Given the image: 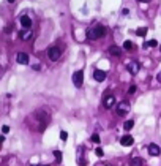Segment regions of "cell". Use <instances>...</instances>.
Instances as JSON below:
<instances>
[{"label":"cell","instance_id":"obj_1","mask_svg":"<svg viewBox=\"0 0 161 166\" xmlns=\"http://www.w3.org/2000/svg\"><path fill=\"white\" fill-rule=\"evenodd\" d=\"M82 82H84V71L79 70L73 75V84H74L76 87H82Z\"/></svg>","mask_w":161,"mask_h":166},{"label":"cell","instance_id":"obj_2","mask_svg":"<svg viewBox=\"0 0 161 166\" xmlns=\"http://www.w3.org/2000/svg\"><path fill=\"white\" fill-rule=\"evenodd\" d=\"M60 55H62V51H60V49H58V47H49L48 49V57L51 59V60H58V59H60Z\"/></svg>","mask_w":161,"mask_h":166},{"label":"cell","instance_id":"obj_3","mask_svg":"<svg viewBox=\"0 0 161 166\" xmlns=\"http://www.w3.org/2000/svg\"><path fill=\"white\" fill-rule=\"evenodd\" d=\"M130 112V103L128 101H122L119 103V106H117V114L119 115H125Z\"/></svg>","mask_w":161,"mask_h":166},{"label":"cell","instance_id":"obj_4","mask_svg":"<svg viewBox=\"0 0 161 166\" xmlns=\"http://www.w3.org/2000/svg\"><path fill=\"white\" fill-rule=\"evenodd\" d=\"M127 68H128V71H130L131 75H137V71L140 70V63L136 62V60H133V62H130V63L127 65Z\"/></svg>","mask_w":161,"mask_h":166},{"label":"cell","instance_id":"obj_5","mask_svg":"<svg viewBox=\"0 0 161 166\" xmlns=\"http://www.w3.org/2000/svg\"><path fill=\"white\" fill-rule=\"evenodd\" d=\"M32 35H33L32 29H22V30L19 32V38H21L22 41H28L32 38Z\"/></svg>","mask_w":161,"mask_h":166},{"label":"cell","instance_id":"obj_6","mask_svg":"<svg viewBox=\"0 0 161 166\" xmlns=\"http://www.w3.org/2000/svg\"><path fill=\"white\" fill-rule=\"evenodd\" d=\"M103 105H104V108H106V109H111L114 105H115V97H114V95H107L106 98H104Z\"/></svg>","mask_w":161,"mask_h":166},{"label":"cell","instance_id":"obj_7","mask_svg":"<svg viewBox=\"0 0 161 166\" xmlns=\"http://www.w3.org/2000/svg\"><path fill=\"white\" fill-rule=\"evenodd\" d=\"M93 78H95V81L103 82L104 79H106V71H103V70H95V73H93Z\"/></svg>","mask_w":161,"mask_h":166},{"label":"cell","instance_id":"obj_8","mask_svg":"<svg viewBox=\"0 0 161 166\" xmlns=\"http://www.w3.org/2000/svg\"><path fill=\"white\" fill-rule=\"evenodd\" d=\"M133 142H134V139H133V136H130V135L123 136V138L120 139V144H122L123 147H130V146H133Z\"/></svg>","mask_w":161,"mask_h":166},{"label":"cell","instance_id":"obj_9","mask_svg":"<svg viewBox=\"0 0 161 166\" xmlns=\"http://www.w3.org/2000/svg\"><path fill=\"white\" fill-rule=\"evenodd\" d=\"M16 60H17V63H21V65H27L28 63V55L25 54V52H19V54L16 55Z\"/></svg>","mask_w":161,"mask_h":166},{"label":"cell","instance_id":"obj_10","mask_svg":"<svg viewBox=\"0 0 161 166\" xmlns=\"http://www.w3.org/2000/svg\"><path fill=\"white\" fill-rule=\"evenodd\" d=\"M147 150H148V153H150L152 157H158V155H160V152H161L160 147H158L156 144H150V146L147 147Z\"/></svg>","mask_w":161,"mask_h":166},{"label":"cell","instance_id":"obj_11","mask_svg":"<svg viewBox=\"0 0 161 166\" xmlns=\"http://www.w3.org/2000/svg\"><path fill=\"white\" fill-rule=\"evenodd\" d=\"M87 38H89L90 41H95V40H98V35H96V32H95V27H90V29H87Z\"/></svg>","mask_w":161,"mask_h":166},{"label":"cell","instance_id":"obj_12","mask_svg":"<svg viewBox=\"0 0 161 166\" xmlns=\"http://www.w3.org/2000/svg\"><path fill=\"white\" fill-rule=\"evenodd\" d=\"M21 25H22L24 29H30V27H32L30 17H28V16H22V17H21Z\"/></svg>","mask_w":161,"mask_h":166},{"label":"cell","instance_id":"obj_13","mask_svg":"<svg viewBox=\"0 0 161 166\" xmlns=\"http://www.w3.org/2000/svg\"><path fill=\"white\" fill-rule=\"evenodd\" d=\"M109 54H111V55H115V57H119V55H122V49H120L119 46H111V47H109Z\"/></svg>","mask_w":161,"mask_h":166},{"label":"cell","instance_id":"obj_14","mask_svg":"<svg viewBox=\"0 0 161 166\" xmlns=\"http://www.w3.org/2000/svg\"><path fill=\"white\" fill-rule=\"evenodd\" d=\"M130 165L131 166H142V165H144V160L140 158V157H133L131 161H130Z\"/></svg>","mask_w":161,"mask_h":166},{"label":"cell","instance_id":"obj_15","mask_svg":"<svg viewBox=\"0 0 161 166\" xmlns=\"http://www.w3.org/2000/svg\"><path fill=\"white\" fill-rule=\"evenodd\" d=\"M95 32H96V35H98V38H101V37L106 35V29H104V25H95Z\"/></svg>","mask_w":161,"mask_h":166},{"label":"cell","instance_id":"obj_16","mask_svg":"<svg viewBox=\"0 0 161 166\" xmlns=\"http://www.w3.org/2000/svg\"><path fill=\"white\" fill-rule=\"evenodd\" d=\"M136 33L139 35V37H142V38H144L145 35H147V27H140V29H137V30H136Z\"/></svg>","mask_w":161,"mask_h":166},{"label":"cell","instance_id":"obj_17","mask_svg":"<svg viewBox=\"0 0 161 166\" xmlns=\"http://www.w3.org/2000/svg\"><path fill=\"white\" fill-rule=\"evenodd\" d=\"M123 49H127V51H131V49H134V44L131 43V41H125V43H123Z\"/></svg>","mask_w":161,"mask_h":166},{"label":"cell","instance_id":"obj_18","mask_svg":"<svg viewBox=\"0 0 161 166\" xmlns=\"http://www.w3.org/2000/svg\"><path fill=\"white\" fill-rule=\"evenodd\" d=\"M134 127V122L133 120H127V122H125V125H123V128L125 130H131Z\"/></svg>","mask_w":161,"mask_h":166},{"label":"cell","instance_id":"obj_19","mask_svg":"<svg viewBox=\"0 0 161 166\" xmlns=\"http://www.w3.org/2000/svg\"><path fill=\"white\" fill-rule=\"evenodd\" d=\"M54 157H55V160H57L58 163L62 161V152H60V150H54Z\"/></svg>","mask_w":161,"mask_h":166},{"label":"cell","instance_id":"obj_20","mask_svg":"<svg viewBox=\"0 0 161 166\" xmlns=\"http://www.w3.org/2000/svg\"><path fill=\"white\" fill-rule=\"evenodd\" d=\"M145 46H152V47H155V46H158V43H156V40H150V41H147V43H145Z\"/></svg>","mask_w":161,"mask_h":166},{"label":"cell","instance_id":"obj_21","mask_svg":"<svg viewBox=\"0 0 161 166\" xmlns=\"http://www.w3.org/2000/svg\"><path fill=\"white\" fill-rule=\"evenodd\" d=\"M92 141L95 142V144H99V135H96V133L92 135Z\"/></svg>","mask_w":161,"mask_h":166},{"label":"cell","instance_id":"obj_22","mask_svg":"<svg viewBox=\"0 0 161 166\" xmlns=\"http://www.w3.org/2000/svg\"><path fill=\"white\" fill-rule=\"evenodd\" d=\"M66 138H68V133H66V131H60V139H62V141H66Z\"/></svg>","mask_w":161,"mask_h":166},{"label":"cell","instance_id":"obj_23","mask_svg":"<svg viewBox=\"0 0 161 166\" xmlns=\"http://www.w3.org/2000/svg\"><path fill=\"white\" fill-rule=\"evenodd\" d=\"M95 153H96L98 157H103V155H104V152H103V149H101V147H98V149L95 150Z\"/></svg>","mask_w":161,"mask_h":166},{"label":"cell","instance_id":"obj_24","mask_svg":"<svg viewBox=\"0 0 161 166\" xmlns=\"http://www.w3.org/2000/svg\"><path fill=\"white\" fill-rule=\"evenodd\" d=\"M134 92H136V85H131V87L128 89V93H130V95H133Z\"/></svg>","mask_w":161,"mask_h":166},{"label":"cell","instance_id":"obj_25","mask_svg":"<svg viewBox=\"0 0 161 166\" xmlns=\"http://www.w3.org/2000/svg\"><path fill=\"white\" fill-rule=\"evenodd\" d=\"M2 131H3V135H7V133L10 131V127H8V125H3V127H2Z\"/></svg>","mask_w":161,"mask_h":166},{"label":"cell","instance_id":"obj_26","mask_svg":"<svg viewBox=\"0 0 161 166\" xmlns=\"http://www.w3.org/2000/svg\"><path fill=\"white\" fill-rule=\"evenodd\" d=\"M87 165V161L84 158H79V166H85Z\"/></svg>","mask_w":161,"mask_h":166},{"label":"cell","instance_id":"obj_27","mask_svg":"<svg viewBox=\"0 0 161 166\" xmlns=\"http://www.w3.org/2000/svg\"><path fill=\"white\" fill-rule=\"evenodd\" d=\"M128 13H130V11H128V10H127V8H125V10H123V11H122V14H123V16H127V14H128Z\"/></svg>","mask_w":161,"mask_h":166},{"label":"cell","instance_id":"obj_28","mask_svg":"<svg viewBox=\"0 0 161 166\" xmlns=\"http://www.w3.org/2000/svg\"><path fill=\"white\" fill-rule=\"evenodd\" d=\"M139 2H142V3H147V2H150V0H139Z\"/></svg>","mask_w":161,"mask_h":166},{"label":"cell","instance_id":"obj_29","mask_svg":"<svg viewBox=\"0 0 161 166\" xmlns=\"http://www.w3.org/2000/svg\"><path fill=\"white\" fill-rule=\"evenodd\" d=\"M158 81L161 82V73H160V75H158Z\"/></svg>","mask_w":161,"mask_h":166},{"label":"cell","instance_id":"obj_30","mask_svg":"<svg viewBox=\"0 0 161 166\" xmlns=\"http://www.w3.org/2000/svg\"><path fill=\"white\" fill-rule=\"evenodd\" d=\"M8 2H10V3H13V2H14V0H8Z\"/></svg>","mask_w":161,"mask_h":166},{"label":"cell","instance_id":"obj_31","mask_svg":"<svg viewBox=\"0 0 161 166\" xmlns=\"http://www.w3.org/2000/svg\"><path fill=\"white\" fill-rule=\"evenodd\" d=\"M32 166H36V165H32Z\"/></svg>","mask_w":161,"mask_h":166},{"label":"cell","instance_id":"obj_32","mask_svg":"<svg viewBox=\"0 0 161 166\" xmlns=\"http://www.w3.org/2000/svg\"><path fill=\"white\" fill-rule=\"evenodd\" d=\"M103 166H106V165H103Z\"/></svg>","mask_w":161,"mask_h":166},{"label":"cell","instance_id":"obj_33","mask_svg":"<svg viewBox=\"0 0 161 166\" xmlns=\"http://www.w3.org/2000/svg\"><path fill=\"white\" fill-rule=\"evenodd\" d=\"M160 49H161V47H160Z\"/></svg>","mask_w":161,"mask_h":166}]
</instances>
